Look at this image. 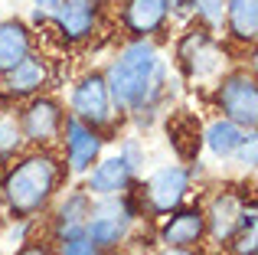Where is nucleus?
Listing matches in <instances>:
<instances>
[{"label":"nucleus","mask_w":258,"mask_h":255,"mask_svg":"<svg viewBox=\"0 0 258 255\" xmlns=\"http://www.w3.org/2000/svg\"><path fill=\"white\" fill-rule=\"evenodd\" d=\"M105 82L114 111L134 115V121L144 128L154 124L157 115H164L167 102L176 95V89H170L176 79H170V69L151 39H131L108 66Z\"/></svg>","instance_id":"1"},{"label":"nucleus","mask_w":258,"mask_h":255,"mask_svg":"<svg viewBox=\"0 0 258 255\" xmlns=\"http://www.w3.org/2000/svg\"><path fill=\"white\" fill-rule=\"evenodd\" d=\"M59 177H62V170L52 154H30L17 167H10L0 183L4 206L10 210V216L33 219L36 213H43L59 186Z\"/></svg>","instance_id":"2"},{"label":"nucleus","mask_w":258,"mask_h":255,"mask_svg":"<svg viewBox=\"0 0 258 255\" xmlns=\"http://www.w3.org/2000/svg\"><path fill=\"white\" fill-rule=\"evenodd\" d=\"M134 223H138V203L127 193L98 197V200H92V213L85 219V232L95 242V249L108 252V249H118V245L127 242Z\"/></svg>","instance_id":"3"},{"label":"nucleus","mask_w":258,"mask_h":255,"mask_svg":"<svg viewBox=\"0 0 258 255\" xmlns=\"http://www.w3.org/2000/svg\"><path fill=\"white\" fill-rule=\"evenodd\" d=\"M176 59L186 69L189 82H206L216 79L226 66V49L213 39L209 30H186L176 43Z\"/></svg>","instance_id":"4"},{"label":"nucleus","mask_w":258,"mask_h":255,"mask_svg":"<svg viewBox=\"0 0 258 255\" xmlns=\"http://www.w3.org/2000/svg\"><path fill=\"white\" fill-rule=\"evenodd\" d=\"M189 183H193V167L167 164L160 170H154L144 183V210L154 213V216H167L186 200Z\"/></svg>","instance_id":"5"},{"label":"nucleus","mask_w":258,"mask_h":255,"mask_svg":"<svg viewBox=\"0 0 258 255\" xmlns=\"http://www.w3.org/2000/svg\"><path fill=\"white\" fill-rule=\"evenodd\" d=\"M69 108L79 121L92 124V128H108L114 118V102H111V92H108L105 82V72H88L82 76L76 85H72V95H69Z\"/></svg>","instance_id":"6"},{"label":"nucleus","mask_w":258,"mask_h":255,"mask_svg":"<svg viewBox=\"0 0 258 255\" xmlns=\"http://www.w3.org/2000/svg\"><path fill=\"white\" fill-rule=\"evenodd\" d=\"M216 105H219L222 118L255 131L258 124V85L255 76L248 72H232L219 82V92H216Z\"/></svg>","instance_id":"7"},{"label":"nucleus","mask_w":258,"mask_h":255,"mask_svg":"<svg viewBox=\"0 0 258 255\" xmlns=\"http://www.w3.org/2000/svg\"><path fill=\"white\" fill-rule=\"evenodd\" d=\"M59 134H66V164H69V173H76V177L79 173H88L101 154V144H105L98 128H92V124L79 121L76 115H69L62 121V131Z\"/></svg>","instance_id":"8"},{"label":"nucleus","mask_w":258,"mask_h":255,"mask_svg":"<svg viewBox=\"0 0 258 255\" xmlns=\"http://www.w3.org/2000/svg\"><path fill=\"white\" fill-rule=\"evenodd\" d=\"M66 121V111L56 98H33L23 111V121H20V131H23V141H33V144H49V141L59 138Z\"/></svg>","instance_id":"9"},{"label":"nucleus","mask_w":258,"mask_h":255,"mask_svg":"<svg viewBox=\"0 0 258 255\" xmlns=\"http://www.w3.org/2000/svg\"><path fill=\"white\" fill-rule=\"evenodd\" d=\"M134 180H138V173L124 164L121 154H114V157H105V160L92 164L85 193L88 197H118V193H131Z\"/></svg>","instance_id":"10"},{"label":"nucleus","mask_w":258,"mask_h":255,"mask_svg":"<svg viewBox=\"0 0 258 255\" xmlns=\"http://www.w3.org/2000/svg\"><path fill=\"white\" fill-rule=\"evenodd\" d=\"M98 7H101V0H59V7L49 17L56 20L59 33L69 43H82L98 26Z\"/></svg>","instance_id":"11"},{"label":"nucleus","mask_w":258,"mask_h":255,"mask_svg":"<svg viewBox=\"0 0 258 255\" xmlns=\"http://www.w3.org/2000/svg\"><path fill=\"white\" fill-rule=\"evenodd\" d=\"M170 0H124V30L134 39H151L154 33H160L170 20Z\"/></svg>","instance_id":"12"},{"label":"nucleus","mask_w":258,"mask_h":255,"mask_svg":"<svg viewBox=\"0 0 258 255\" xmlns=\"http://www.w3.org/2000/svg\"><path fill=\"white\" fill-rule=\"evenodd\" d=\"M206 236V216L200 206H176L167 213L160 226V242L164 245H200Z\"/></svg>","instance_id":"13"},{"label":"nucleus","mask_w":258,"mask_h":255,"mask_svg":"<svg viewBox=\"0 0 258 255\" xmlns=\"http://www.w3.org/2000/svg\"><path fill=\"white\" fill-rule=\"evenodd\" d=\"M46 85H49V66H46V59L36 56V52L23 56L10 72H4V89H7V95H13V98L39 95Z\"/></svg>","instance_id":"14"},{"label":"nucleus","mask_w":258,"mask_h":255,"mask_svg":"<svg viewBox=\"0 0 258 255\" xmlns=\"http://www.w3.org/2000/svg\"><path fill=\"white\" fill-rule=\"evenodd\" d=\"M239 213H242V200L235 197L232 190H222L209 200V206L203 210L206 216V232L216 239V242H229L232 232L239 229Z\"/></svg>","instance_id":"15"},{"label":"nucleus","mask_w":258,"mask_h":255,"mask_svg":"<svg viewBox=\"0 0 258 255\" xmlns=\"http://www.w3.org/2000/svg\"><path fill=\"white\" fill-rule=\"evenodd\" d=\"M33 52V33L23 20H0V72H10Z\"/></svg>","instance_id":"16"},{"label":"nucleus","mask_w":258,"mask_h":255,"mask_svg":"<svg viewBox=\"0 0 258 255\" xmlns=\"http://www.w3.org/2000/svg\"><path fill=\"white\" fill-rule=\"evenodd\" d=\"M252 134H255V131H248V128L229 121V118H216V121L209 124L206 131H203V141H206V147L213 151V157L229 160L248 138H252Z\"/></svg>","instance_id":"17"},{"label":"nucleus","mask_w":258,"mask_h":255,"mask_svg":"<svg viewBox=\"0 0 258 255\" xmlns=\"http://www.w3.org/2000/svg\"><path fill=\"white\" fill-rule=\"evenodd\" d=\"M226 26L229 36L239 43H255L258 36V0H226Z\"/></svg>","instance_id":"18"},{"label":"nucleus","mask_w":258,"mask_h":255,"mask_svg":"<svg viewBox=\"0 0 258 255\" xmlns=\"http://www.w3.org/2000/svg\"><path fill=\"white\" fill-rule=\"evenodd\" d=\"M92 213V197L85 190H76L56 206V239L69 236L76 229H85V219Z\"/></svg>","instance_id":"19"},{"label":"nucleus","mask_w":258,"mask_h":255,"mask_svg":"<svg viewBox=\"0 0 258 255\" xmlns=\"http://www.w3.org/2000/svg\"><path fill=\"white\" fill-rule=\"evenodd\" d=\"M189 13H196L203 30L216 33L222 26V17H226V0H193V4H189Z\"/></svg>","instance_id":"20"},{"label":"nucleus","mask_w":258,"mask_h":255,"mask_svg":"<svg viewBox=\"0 0 258 255\" xmlns=\"http://www.w3.org/2000/svg\"><path fill=\"white\" fill-rule=\"evenodd\" d=\"M20 144H23V131H20V124L13 121V118H0V160L13 157V154L20 151Z\"/></svg>","instance_id":"21"},{"label":"nucleus","mask_w":258,"mask_h":255,"mask_svg":"<svg viewBox=\"0 0 258 255\" xmlns=\"http://www.w3.org/2000/svg\"><path fill=\"white\" fill-rule=\"evenodd\" d=\"M59 249H62V255H98V249H95V242L88 239L85 229H76L69 236H62L59 239Z\"/></svg>","instance_id":"22"},{"label":"nucleus","mask_w":258,"mask_h":255,"mask_svg":"<svg viewBox=\"0 0 258 255\" xmlns=\"http://www.w3.org/2000/svg\"><path fill=\"white\" fill-rule=\"evenodd\" d=\"M118 154L124 157V164L141 177V170H144V160H147V154H144V147H141V141H138V138H124V141H121V151H118Z\"/></svg>","instance_id":"23"},{"label":"nucleus","mask_w":258,"mask_h":255,"mask_svg":"<svg viewBox=\"0 0 258 255\" xmlns=\"http://www.w3.org/2000/svg\"><path fill=\"white\" fill-rule=\"evenodd\" d=\"M229 242H232V252L235 255H255L258 252V232H255V226H248V229H235Z\"/></svg>","instance_id":"24"},{"label":"nucleus","mask_w":258,"mask_h":255,"mask_svg":"<svg viewBox=\"0 0 258 255\" xmlns=\"http://www.w3.org/2000/svg\"><path fill=\"white\" fill-rule=\"evenodd\" d=\"M255 147H258V141H255V134H252V138H248L229 160H235L239 167H248V170H252V167H255Z\"/></svg>","instance_id":"25"},{"label":"nucleus","mask_w":258,"mask_h":255,"mask_svg":"<svg viewBox=\"0 0 258 255\" xmlns=\"http://www.w3.org/2000/svg\"><path fill=\"white\" fill-rule=\"evenodd\" d=\"M26 232H30V219H17V226H10V232H7L4 242L10 245V249H20L26 239Z\"/></svg>","instance_id":"26"},{"label":"nucleus","mask_w":258,"mask_h":255,"mask_svg":"<svg viewBox=\"0 0 258 255\" xmlns=\"http://www.w3.org/2000/svg\"><path fill=\"white\" fill-rule=\"evenodd\" d=\"M157 255H203L196 245H164V252H157Z\"/></svg>","instance_id":"27"},{"label":"nucleus","mask_w":258,"mask_h":255,"mask_svg":"<svg viewBox=\"0 0 258 255\" xmlns=\"http://www.w3.org/2000/svg\"><path fill=\"white\" fill-rule=\"evenodd\" d=\"M17 255H49V249H46L43 242H30V245H23Z\"/></svg>","instance_id":"28"},{"label":"nucleus","mask_w":258,"mask_h":255,"mask_svg":"<svg viewBox=\"0 0 258 255\" xmlns=\"http://www.w3.org/2000/svg\"><path fill=\"white\" fill-rule=\"evenodd\" d=\"M33 7H39V10H46V13H52L59 7V0H33Z\"/></svg>","instance_id":"29"},{"label":"nucleus","mask_w":258,"mask_h":255,"mask_svg":"<svg viewBox=\"0 0 258 255\" xmlns=\"http://www.w3.org/2000/svg\"><path fill=\"white\" fill-rule=\"evenodd\" d=\"M108 255H138V252H111V249H108Z\"/></svg>","instance_id":"30"},{"label":"nucleus","mask_w":258,"mask_h":255,"mask_svg":"<svg viewBox=\"0 0 258 255\" xmlns=\"http://www.w3.org/2000/svg\"><path fill=\"white\" fill-rule=\"evenodd\" d=\"M0 210H4V193H0Z\"/></svg>","instance_id":"31"},{"label":"nucleus","mask_w":258,"mask_h":255,"mask_svg":"<svg viewBox=\"0 0 258 255\" xmlns=\"http://www.w3.org/2000/svg\"><path fill=\"white\" fill-rule=\"evenodd\" d=\"M0 255H4V245H0Z\"/></svg>","instance_id":"32"},{"label":"nucleus","mask_w":258,"mask_h":255,"mask_svg":"<svg viewBox=\"0 0 258 255\" xmlns=\"http://www.w3.org/2000/svg\"><path fill=\"white\" fill-rule=\"evenodd\" d=\"M0 118H4V115H0Z\"/></svg>","instance_id":"33"}]
</instances>
